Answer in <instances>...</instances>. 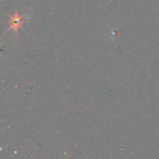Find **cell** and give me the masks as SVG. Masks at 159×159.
Instances as JSON below:
<instances>
[{"label":"cell","mask_w":159,"mask_h":159,"mask_svg":"<svg viewBox=\"0 0 159 159\" xmlns=\"http://www.w3.org/2000/svg\"><path fill=\"white\" fill-rule=\"evenodd\" d=\"M24 20H23V17L22 16H20L17 12L10 18V25H9V28L7 29V31H10V30H13L15 32V34L18 33V29L20 27V25L23 23Z\"/></svg>","instance_id":"obj_1"}]
</instances>
